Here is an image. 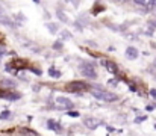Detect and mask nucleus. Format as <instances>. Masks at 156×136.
<instances>
[{"label":"nucleus","mask_w":156,"mask_h":136,"mask_svg":"<svg viewBox=\"0 0 156 136\" xmlns=\"http://www.w3.org/2000/svg\"><path fill=\"white\" fill-rule=\"evenodd\" d=\"M92 95L96 97V98H99V100H102V101H115V100L118 98L115 94H112V92H108V91H103V89H94L92 91Z\"/></svg>","instance_id":"f257e3e1"},{"label":"nucleus","mask_w":156,"mask_h":136,"mask_svg":"<svg viewBox=\"0 0 156 136\" xmlns=\"http://www.w3.org/2000/svg\"><path fill=\"white\" fill-rule=\"evenodd\" d=\"M65 89L68 92H84L85 89H88V85L84 83V82H79V80H74V82H70L68 85L65 86Z\"/></svg>","instance_id":"f03ea898"},{"label":"nucleus","mask_w":156,"mask_h":136,"mask_svg":"<svg viewBox=\"0 0 156 136\" xmlns=\"http://www.w3.org/2000/svg\"><path fill=\"white\" fill-rule=\"evenodd\" d=\"M80 71H82V74H84L85 77H88V79H96V76H97L91 64H84L82 68H80Z\"/></svg>","instance_id":"7ed1b4c3"},{"label":"nucleus","mask_w":156,"mask_h":136,"mask_svg":"<svg viewBox=\"0 0 156 136\" xmlns=\"http://www.w3.org/2000/svg\"><path fill=\"white\" fill-rule=\"evenodd\" d=\"M84 124L88 127L90 130H94L97 129L99 125H100V119H97V118H92V117H88L84 119Z\"/></svg>","instance_id":"20e7f679"},{"label":"nucleus","mask_w":156,"mask_h":136,"mask_svg":"<svg viewBox=\"0 0 156 136\" xmlns=\"http://www.w3.org/2000/svg\"><path fill=\"white\" fill-rule=\"evenodd\" d=\"M0 97L2 98H5V100H11V101H14V100H18L20 97H21V94L20 92H3V94H0Z\"/></svg>","instance_id":"39448f33"},{"label":"nucleus","mask_w":156,"mask_h":136,"mask_svg":"<svg viewBox=\"0 0 156 136\" xmlns=\"http://www.w3.org/2000/svg\"><path fill=\"white\" fill-rule=\"evenodd\" d=\"M8 65H14V67L17 68V70H24V68H27V64H26V61H23V59H14V61L11 62V64H8Z\"/></svg>","instance_id":"423d86ee"},{"label":"nucleus","mask_w":156,"mask_h":136,"mask_svg":"<svg viewBox=\"0 0 156 136\" xmlns=\"http://www.w3.org/2000/svg\"><path fill=\"white\" fill-rule=\"evenodd\" d=\"M102 64L108 68L109 71H112L114 74H118V67H117V64H114V62H111V61H102Z\"/></svg>","instance_id":"0eeeda50"},{"label":"nucleus","mask_w":156,"mask_h":136,"mask_svg":"<svg viewBox=\"0 0 156 136\" xmlns=\"http://www.w3.org/2000/svg\"><path fill=\"white\" fill-rule=\"evenodd\" d=\"M126 56H127V59H136L138 57V50L135 49V47H127Z\"/></svg>","instance_id":"6e6552de"},{"label":"nucleus","mask_w":156,"mask_h":136,"mask_svg":"<svg viewBox=\"0 0 156 136\" xmlns=\"http://www.w3.org/2000/svg\"><path fill=\"white\" fill-rule=\"evenodd\" d=\"M56 103H59V104L65 106L67 109H71V107H73V103H71L68 98H67V97H58V98H56Z\"/></svg>","instance_id":"1a4fd4ad"},{"label":"nucleus","mask_w":156,"mask_h":136,"mask_svg":"<svg viewBox=\"0 0 156 136\" xmlns=\"http://www.w3.org/2000/svg\"><path fill=\"white\" fill-rule=\"evenodd\" d=\"M20 133L23 136H38V133H35L33 130H30V129H20Z\"/></svg>","instance_id":"9d476101"},{"label":"nucleus","mask_w":156,"mask_h":136,"mask_svg":"<svg viewBox=\"0 0 156 136\" xmlns=\"http://www.w3.org/2000/svg\"><path fill=\"white\" fill-rule=\"evenodd\" d=\"M47 125H48V129L56 130V132H58V130L61 129V125H59L58 123H56V121H53V119H48V121H47Z\"/></svg>","instance_id":"9b49d317"},{"label":"nucleus","mask_w":156,"mask_h":136,"mask_svg":"<svg viewBox=\"0 0 156 136\" xmlns=\"http://www.w3.org/2000/svg\"><path fill=\"white\" fill-rule=\"evenodd\" d=\"M14 85H15V83H14V82H12V80H2V82H0V86L12 88V86H14Z\"/></svg>","instance_id":"f8f14e48"},{"label":"nucleus","mask_w":156,"mask_h":136,"mask_svg":"<svg viewBox=\"0 0 156 136\" xmlns=\"http://www.w3.org/2000/svg\"><path fill=\"white\" fill-rule=\"evenodd\" d=\"M9 118H11V112L9 111H5L0 113V119H9Z\"/></svg>","instance_id":"ddd939ff"},{"label":"nucleus","mask_w":156,"mask_h":136,"mask_svg":"<svg viewBox=\"0 0 156 136\" xmlns=\"http://www.w3.org/2000/svg\"><path fill=\"white\" fill-rule=\"evenodd\" d=\"M47 27H48V30L52 32V33H55V32L58 30V24H55V23H48Z\"/></svg>","instance_id":"4468645a"},{"label":"nucleus","mask_w":156,"mask_h":136,"mask_svg":"<svg viewBox=\"0 0 156 136\" xmlns=\"http://www.w3.org/2000/svg\"><path fill=\"white\" fill-rule=\"evenodd\" d=\"M58 17H59L61 20H62V21H64V23H67V21H68V18H67V15L65 14H62V11H61V9H58Z\"/></svg>","instance_id":"2eb2a0df"},{"label":"nucleus","mask_w":156,"mask_h":136,"mask_svg":"<svg viewBox=\"0 0 156 136\" xmlns=\"http://www.w3.org/2000/svg\"><path fill=\"white\" fill-rule=\"evenodd\" d=\"M94 8H96V9L92 11V14H94V15H96V14H99V11H100V12H102V11H105V6H103V5H99V3H97Z\"/></svg>","instance_id":"dca6fc26"},{"label":"nucleus","mask_w":156,"mask_h":136,"mask_svg":"<svg viewBox=\"0 0 156 136\" xmlns=\"http://www.w3.org/2000/svg\"><path fill=\"white\" fill-rule=\"evenodd\" d=\"M48 74H50V76H53V77H59L61 73H59V71H56L55 68H50V70H48Z\"/></svg>","instance_id":"f3484780"},{"label":"nucleus","mask_w":156,"mask_h":136,"mask_svg":"<svg viewBox=\"0 0 156 136\" xmlns=\"http://www.w3.org/2000/svg\"><path fill=\"white\" fill-rule=\"evenodd\" d=\"M53 49L55 50H61L62 49V43H61V41H56V43L53 44Z\"/></svg>","instance_id":"a211bd4d"},{"label":"nucleus","mask_w":156,"mask_h":136,"mask_svg":"<svg viewBox=\"0 0 156 136\" xmlns=\"http://www.w3.org/2000/svg\"><path fill=\"white\" fill-rule=\"evenodd\" d=\"M67 115H68V117H71V118L79 117V113H77V112H71V111H68V112H67Z\"/></svg>","instance_id":"6ab92c4d"},{"label":"nucleus","mask_w":156,"mask_h":136,"mask_svg":"<svg viewBox=\"0 0 156 136\" xmlns=\"http://www.w3.org/2000/svg\"><path fill=\"white\" fill-rule=\"evenodd\" d=\"M61 36H62V39H68V38H70V33H68L67 30H64V32H62V35H61Z\"/></svg>","instance_id":"aec40b11"},{"label":"nucleus","mask_w":156,"mask_h":136,"mask_svg":"<svg viewBox=\"0 0 156 136\" xmlns=\"http://www.w3.org/2000/svg\"><path fill=\"white\" fill-rule=\"evenodd\" d=\"M30 70H32V71H33V73H35V74L41 76V70H36V68H30Z\"/></svg>","instance_id":"412c9836"},{"label":"nucleus","mask_w":156,"mask_h":136,"mask_svg":"<svg viewBox=\"0 0 156 136\" xmlns=\"http://www.w3.org/2000/svg\"><path fill=\"white\" fill-rule=\"evenodd\" d=\"M150 95L153 98H156V89H150Z\"/></svg>","instance_id":"4be33fe9"},{"label":"nucleus","mask_w":156,"mask_h":136,"mask_svg":"<svg viewBox=\"0 0 156 136\" xmlns=\"http://www.w3.org/2000/svg\"><path fill=\"white\" fill-rule=\"evenodd\" d=\"M144 119H145V117H139V118L135 119V123H141V121H144Z\"/></svg>","instance_id":"5701e85b"},{"label":"nucleus","mask_w":156,"mask_h":136,"mask_svg":"<svg viewBox=\"0 0 156 136\" xmlns=\"http://www.w3.org/2000/svg\"><path fill=\"white\" fill-rule=\"evenodd\" d=\"M3 53H5V50H0V56L3 55Z\"/></svg>","instance_id":"b1692460"}]
</instances>
